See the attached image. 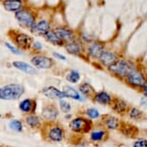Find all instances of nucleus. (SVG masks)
Masks as SVG:
<instances>
[{"label":"nucleus","instance_id":"f257e3e1","mask_svg":"<svg viewBox=\"0 0 147 147\" xmlns=\"http://www.w3.org/2000/svg\"><path fill=\"white\" fill-rule=\"evenodd\" d=\"M135 65L130 61H126V60H117L112 65L109 67V70L114 75L118 77H127V76L135 70Z\"/></svg>","mask_w":147,"mask_h":147},{"label":"nucleus","instance_id":"f03ea898","mask_svg":"<svg viewBox=\"0 0 147 147\" xmlns=\"http://www.w3.org/2000/svg\"><path fill=\"white\" fill-rule=\"evenodd\" d=\"M24 89L20 84H9L0 88L1 100H17L23 94Z\"/></svg>","mask_w":147,"mask_h":147},{"label":"nucleus","instance_id":"7ed1b4c3","mask_svg":"<svg viewBox=\"0 0 147 147\" xmlns=\"http://www.w3.org/2000/svg\"><path fill=\"white\" fill-rule=\"evenodd\" d=\"M16 18L20 25L24 28H32L35 24L33 15L29 11L26 10H20L16 13Z\"/></svg>","mask_w":147,"mask_h":147},{"label":"nucleus","instance_id":"20e7f679","mask_svg":"<svg viewBox=\"0 0 147 147\" xmlns=\"http://www.w3.org/2000/svg\"><path fill=\"white\" fill-rule=\"evenodd\" d=\"M127 81L135 87H142L145 83V78L140 71L135 69L127 76Z\"/></svg>","mask_w":147,"mask_h":147},{"label":"nucleus","instance_id":"39448f33","mask_svg":"<svg viewBox=\"0 0 147 147\" xmlns=\"http://www.w3.org/2000/svg\"><path fill=\"white\" fill-rule=\"evenodd\" d=\"M70 128L75 132H87L90 129V122L84 118H76L70 123Z\"/></svg>","mask_w":147,"mask_h":147},{"label":"nucleus","instance_id":"423d86ee","mask_svg":"<svg viewBox=\"0 0 147 147\" xmlns=\"http://www.w3.org/2000/svg\"><path fill=\"white\" fill-rule=\"evenodd\" d=\"M31 62L34 66L40 69H49L52 65V60L46 56H34Z\"/></svg>","mask_w":147,"mask_h":147},{"label":"nucleus","instance_id":"0eeeda50","mask_svg":"<svg viewBox=\"0 0 147 147\" xmlns=\"http://www.w3.org/2000/svg\"><path fill=\"white\" fill-rule=\"evenodd\" d=\"M99 59L104 66L109 67L110 65H112L114 62L117 61V55L114 52L104 51L103 53L101 54V56L99 57Z\"/></svg>","mask_w":147,"mask_h":147},{"label":"nucleus","instance_id":"6e6552de","mask_svg":"<svg viewBox=\"0 0 147 147\" xmlns=\"http://www.w3.org/2000/svg\"><path fill=\"white\" fill-rule=\"evenodd\" d=\"M43 94L48 98L52 99H63L65 97L64 92H61L57 88L53 87V86H49V87H46L43 90Z\"/></svg>","mask_w":147,"mask_h":147},{"label":"nucleus","instance_id":"1a4fd4ad","mask_svg":"<svg viewBox=\"0 0 147 147\" xmlns=\"http://www.w3.org/2000/svg\"><path fill=\"white\" fill-rule=\"evenodd\" d=\"M16 43L20 48L26 49L30 48L31 44H32V38L26 34H18L16 37Z\"/></svg>","mask_w":147,"mask_h":147},{"label":"nucleus","instance_id":"9d476101","mask_svg":"<svg viewBox=\"0 0 147 147\" xmlns=\"http://www.w3.org/2000/svg\"><path fill=\"white\" fill-rule=\"evenodd\" d=\"M103 51H104V45L100 43V42L93 43L88 49L89 55L94 57V58H99L101 56V54L103 53Z\"/></svg>","mask_w":147,"mask_h":147},{"label":"nucleus","instance_id":"9b49d317","mask_svg":"<svg viewBox=\"0 0 147 147\" xmlns=\"http://www.w3.org/2000/svg\"><path fill=\"white\" fill-rule=\"evenodd\" d=\"M22 0H5L4 1V8L9 12H18L22 10Z\"/></svg>","mask_w":147,"mask_h":147},{"label":"nucleus","instance_id":"f8f14e48","mask_svg":"<svg viewBox=\"0 0 147 147\" xmlns=\"http://www.w3.org/2000/svg\"><path fill=\"white\" fill-rule=\"evenodd\" d=\"M13 66L18 70L22 71V72L26 73V74H29V75H35L37 73L35 68L32 67L29 64H27V63L22 62V61H15L13 63Z\"/></svg>","mask_w":147,"mask_h":147},{"label":"nucleus","instance_id":"ddd939ff","mask_svg":"<svg viewBox=\"0 0 147 147\" xmlns=\"http://www.w3.org/2000/svg\"><path fill=\"white\" fill-rule=\"evenodd\" d=\"M42 115L46 120H54L58 117V110L54 107H45L42 110Z\"/></svg>","mask_w":147,"mask_h":147},{"label":"nucleus","instance_id":"4468645a","mask_svg":"<svg viewBox=\"0 0 147 147\" xmlns=\"http://www.w3.org/2000/svg\"><path fill=\"white\" fill-rule=\"evenodd\" d=\"M54 32L57 34V36H58L62 41L69 42V41L73 40V39H74L73 31L70 30V29H68V28L59 27V28H56V29L54 30Z\"/></svg>","mask_w":147,"mask_h":147},{"label":"nucleus","instance_id":"2eb2a0df","mask_svg":"<svg viewBox=\"0 0 147 147\" xmlns=\"http://www.w3.org/2000/svg\"><path fill=\"white\" fill-rule=\"evenodd\" d=\"M48 31H49V24L46 20H41L38 23L34 24L32 27V32L36 34H46Z\"/></svg>","mask_w":147,"mask_h":147},{"label":"nucleus","instance_id":"dca6fc26","mask_svg":"<svg viewBox=\"0 0 147 147\" xmlns=\"http://www.w3.org/2000/svg\"><path fill=\"white\" fill-rule=\"evenodd\" d=\"M95 101L97 103L102 104V105H109L111 103V97H110L109 94H107V92L101 91L96 94Z\"/></svg>","mask_w":147,"mask_h":147},{"label":"nucleus","instance_id":"f3484780","mask_svg":"<svg viewBox=\"0 0 147 147\" xmlns=\"http://www.w3.org/2000/svg\"><path fill=\"white\" fill-rule=\"evenodd\" d=\"M64 94L65 97H68V98L77 100V101H83V99L81 98V96L80 95V93L74 89L73 87H70V86H66L64 88Z\"/></svg>","mask_w":147,"mask_h":147},{"label":"nucleus","instance_id":"a211bd4d","mask_svg":"<svg viewBox=\"0 0 147 147\" xmlns=\"http://www.w3.org/2000/svg\"><path fill=\"white\" fill-rule=\"evenodd\" d=\"M65 48H66V51L69 52V53L75 54V55L80 53L81 49H82V48H81L80 45L78 44V42H71V43L67 44L66 46H65Z\"/></svg>","mask_w":147,"mask_h":147},{"label":"nucleus","instance_id":"6ab92c4d","mask_svg":"<svg viewBox=\"0 0 147 147\" xmlns=\"http://www.w3.org/2000/svg\"><path fill=\"white\" fill-rule=\"evenodd\" d=\"M45 37L49 42H51V44L56 45V46H61L62 45V40L57 36V34L54 32V31H48L46 34H45Z\"/></svg>","mask_w":147,"mask_h":147},{"label":"nucleus","instance_id":"aec40b11","mask_svg":"<svg viewBox=\"0 0 147 147\" xmlns=\"http://www.w3.org/2000/svg\"><path fill=\"white\" fill-rule=\"evenodd\" d=\"M49 136L53 141H60L63 138V132L59 127H55L49 131Z\"/></svg>","mask_w":147,"mask_h":147},{"label":"nucleus","instance_id":"412c9836","mask_svg":"<svg viewBox=\"0 0 147 147\" xmlns=\"http://www.w3.org/2000/svg\"><path fill=\"white\" fill-rule=\"evenodd\" d=\"M20 109L23 112H30L33 109V102L29 99L23 100L20 104Z\"/></svg>","mask_w":147,"mask_h":147},{"label":"nucleus","instance_id":"4be33fe9","mask_svg":"<svg viewBox=\"0 0 147 147\" xmlns=\"http://www.w3.org/2000/svg\"><path fill=\"white\" fill-rule=\"evenodd\" d=\"M127 109V104L123 100H116L113 105V110L117 113H123Z\"/></svg>","mask_w":147,"mask_h":147},{"label":"nucleus","instance_id":"5701e85b","mask_svg":"<svg viewBox=\"0 0 147 147\" xmlns=\"http://www.w3.org/2000/svg\"><path fill=\"white\" fill-rule=\"evenodd\" d=\"M106 125L107 128L110 129V130H116V129L119 128L120 123H119V120H118L116 117L110 116L107 119Z\"/></svg>","mask_w":147,"mask_h":147},{"label":"nucleus","instance_id":"b1692460","mask_svg":"<svg viewBox=\"0 0 147 147\" xmlns=\"http://www.w3.org/2000/svg\"><path fill=\"white\" fill-rule=\"evenodd\" d=\"M80 78V73L78 71H71L67 76V80L71 83H77Z\"/></svg>","mask_w":147,"mask_h":147},{"label":"nucleus","instance_id":"393cba45","mask_svg":"<svg viewBox=\"0 0 147 147\" xmlns=\"http://www.w3.org/2000/svg\"><path fill=\"white\" fill-rule=\"evenodd\" d=\"M26 123L32 128H36L38 127L39 124H40V120H39V117L36 116V115H30L26 118Z\"/></svg>","mask_w":147,"mask_h":147},{"label":"nucleus","instance_id":"a878e982","mask_svg":"<svg viewBox=\"0 0 147 147\" xmlns=\"http://www.w3.org/2000/svg\"><path fill=\"white\" fill-rule=\"evenodd\" d=\"M129 116L134 120H138L143 116V113H142V111H140V110L138 109H136V107H133V109L130 110V112H129Z\"/></svg>","mask_w":147,"mask_h":147},{"label":"nucleus","instance_id":"bb28decb","mask_svg":"<svg viewBox=\"0 0 147 147\" xmlns=\"http://www.w3.org/2000/svg\"><path fill=\"white\" fill-rule=\"evenodd\" d=\"M9 126L12 130L16 131V132H22V124L20 120H12V121H10Z\"/></svg>","mask_w":147,"mask_h":147},{"label":"nucleus","instance_id":"cd10ccee","mask_svg":"<svg viewBox=\"0 0 147 147\" xmlns=\"http://www.w3.org/2000/svg\"><path fill=\"white\" fill-rule=\"evenodd\" d=\"M106 136V133L103 132V131H95L91 134V140L93 141H100L102 140Z\"/></svg>","mask_w":147,"mask_h":147},{"label":"nucleus","instance_id":"c85d7f7f","mask_svg":"<svg viewBox=\"0 0 147 147\" xmlns=\"http://www.w3.org/2000/svg\"><path fill=\"white\" fill-rule=\"evenodd\" d=\"M80 91L83 94V95L88 96L92 93L93 89H92V87L88 84V83H83V84H81L80 86Z\"/></svg>","mask_w":147,"mask_h":147},{"label":"nucleus","instance_id":"c756f323","mask_svg":"<svg viewBox=\"0 0 147 147\" xmlns=\"http://www.w3.org/2000/svg\"><path fill=\"white\" fill-rule=\"evenodd\" d=\"M59 104H60V109H61L63 112H65V113H69V112L71 111L70 103H68V102H66L65 100H61Z\"/></svg>","mask_w":147,"mask_h":147},{"label":"nucleus","instance_id":"7c9ffc66","mask_svg":"<svg viewBox=\"0 0 147 147\" xmlns=\"http://www.w3.org/2000/svg\"><path fill=\"white\" fill-rule=\"evenodd\" d=\"M86 114H87L88 117L91 118V119H95V118H98L100 116L99 110L96 109H93V107L88 109L87 110H86Z\"/></svg>","mask_w":147,"mask_h":147},{"label":"nucleus","instance_id":"2f4dec72","mask_svg":"<svg viewBox=\"0 0 147 147\" xmlns=\"http://www.w3.org/2000/svg\"><path fill=\"white\" fill-rule=\"evenodd\" d=\"M133 147H147L146 140H138L133 144Z\"/></svg>","mask_w":147,"mask_h":147},{"label":"nucleus","instance_id":"473e14b6","mask_svg":"<svg viewBox=\"0 0 147 147\" xmlns=\"http://www.w3.org/2000/svg\"><path fill=\"white\" fill-rule=\"evenodd\" d=\"M6 47H7L8 49H10V51H11L13 52V53L18 54H18H22V51H18V49H16L15 47L11 46V45H10L9 43H6Z\"/></svg>","mask_w":147,"mask_h":147},{"label":"nucleus","instance_id":"72a5a7b5","mask_svg":"<svg viewBox=\"0 0 147 147\" xmlns=\"http://www.w3.org/2000/svg\"><path fill=\"white\" fill-rule=\"evenodd\" d=\"M53 55H54V57H56V58H58V59H61V60H66V57L63 56V55H61V54H59V53H57V52H54Z\"/></svg>","mask_w":147,"mask_h":147},{"label":"nucleus","instance_id":"f704fd0d","mask_svg":"<svg viewBox=\"0 0 147 147\" xmlns=\"http://www.w3.org/2000/svg\"><path fill=\"white\" fill-rule=\"evenodd\" d=\"M34 48H35L36 49H41L42 45L39 43V42H35V43H34Z\"/></svg>","mask_w":147,"mask_h":147},{"label":"nucleus","instance_id":"c9c22d12","mask_svg":"<svg viewBox=\"0 0 147 147\" xmlns=\"http://www.w3.org/2000/svg\"><path fill=\"white\" fill-rule=\"evenodd\" d=\"M142 89H143V92H144V95L147 97V81H145V83L142 85Z\"/></svg>","mask_w":147,"mask_h":147},{"label":"nucleus","instance_id":"e433bc0d","mask_svg":"<svg viewBox=\"0 0 147 147\" xmlns=\"http://www.w3.org/2000/svg\"><path fill=\"white\" fill-rule=\"evenodd\" d=\"M140 102H141V105H142L143 107H145L146 109H147V101H146V100L145 99H141Z\"/></svg>","mask_w":147,"mask_h":147},{"label":"nucleus","instance_id":"4c0bfd02","mask_svg":"<svg viewBox=\"0 0 147 147\" xmlns=\"http://www.w3.org/2000/svg\"><path fill=\"white\" fill-rule=\"evenodd\" d=\"M0 117H1V115H0Z\"/></svg>","mask_w":147,"mask_h":147}]
</instances>
